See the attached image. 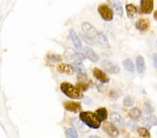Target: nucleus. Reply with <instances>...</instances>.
Here are the masks:
<instances>
[{
    "instance_id": "obj_4",
    "label": "nucleus",
    "mask_w": 157,
    "mask_h": 138,
    "mask_svg": "<svg viewBox=\"0 0 157 138\" xmlns=\"http://www.w3.org/2000/svg\"><path fill=\"white\" fill-rule=\"evenodd\" d=\"M98 11L104 20L111 21L113 19V10L106 4H101L98 6Z\"/></svg>"
},
{
    "instance_id": "obj_29",
    "label": "nucleus",
    "mask_w": 157,
    "mask_h": 138,
    "mask_svg": "<svg viewBox=\"0 0 157 138\" xmlns=\"http://www.w3.org/2000/svg\"><path fill=\"white\" fill-rule=\"evenodd\" d=\"M80 37H81V38L82 40H84V41L85 42V43H87L88 45H92L94 44V40L92 39V38H90V37H89L88 36H87L86 34H85L83 33V32H80Z\"/></svg>"
},
{
    "instance_id": "obj_37",
    "label": "nucleus",
    "mask_w": 157,
    "mask_h": 138,
    "mask_svg": "<svg viewBox=\"0 0 157 138\" xmlns=\"http://www.w3.org/2000/svg\"><path fill=\"white\" fill-rule=\"evenodd\" d=\"M90 138H101V137H98V136H96V135H92L90 136Z\"/></svg>"
},
{
    "instance_id": "obj_31",
    "label": "nucleus",
    "mask_w": 157,
    "mask_h": 138,
    "mask_svg": "<svg viewBox=\"0 0 157 138\" xmlns=\"http://www.w3.org/2000/svg\"><path fill=\"white\" fill-rule=\"evenodd\" d=\"M144 110L147 114H152L154 112V108L149 103H145L144 105Z\"/></svg>"
},
{
    "instance_id": "obj_20",
    "label": "nucleus",
    "mask_w": 157,
    "mask_h": 138,
    "mask_svg": "<svg viewBox=\"0 0 157 138\" xmlns=\"http://www.w3.org/2000/svg\"><path fill=\"white\" fill-rule=\"evenodd\" d=\"M71 125L73 126L74 128H75L76 129L79 130L80 131H86L87 128L85 126V125L82 123V121L80 119L77 118H73L71 119Z\"/></svg>"
},
{
    "instance_id": "obj_19",
    "label": "nucleus",
    "mask_w": 157,
    "mask_h": 138,
    "mask_svg": "<svg viewBox=\"0 0 157 138\" xmlns=\"http://www.w3.org/2000/svg\"><path fill=\"white\" fill-rule=\"evenodd\" d=\"M126 10H127V16L131 19H133L137 15V9L133 4H129L126 6Z\"/></svg>"
},
{
    "instance_id": "obj_17",
    "label": "nucleus",
    "mask_w": 157,
    "mask_h": 138,
    "mask_svg": "<svg viewBox=\"0 0 157 138\" xmlns=\"http://www.w3.org/2000/svg\"><path fill=\"white\" fill-rule=\"evenodd\" d=\"M57 70L58 72L61 73H65L68 75L73 74L74 72V69L73 66L66 64H59L57 67Z\"/></svg>"
},
{
    "instance_id": "obj_11",
    "label": "nucleus",
    "mask_w": 157,
    "mask_h": 138,
    "mask_svg": "<svg viewBox=\"0 0 157 138\" xmlns=\"http://www.w3.org/2000/svg\"><path fill=\"white\" fill-rule=\"evenodd\" d=\"M64 108L68 111L72 112H77L81 110V105L77 102L73 101H65L64 103Z\"/></svg>"
},
{
    "instance_id": "obj_18",
    "label": "nucleus",
    "mask_w": 157,
    "mask_h": 138,
    "mask_svg": "<svg viewBox=\"0 0 157 138\" xmlns=\"http://www.w3.org/2000/svg\"><path fill=\"white\" fill-rule=\"evenodd\" d=\"M136 66L137 71L139 74H142L145 71V59L142 56L139 55L136 57Z\"/></svg>"
},
{
    "instance_id": "obj_32",
    "label": "nucleus",
    "mask_w": 157,
    "mask_h": 138,
    "mask_svg": "<svg viewBox=\"0 0 157 138\" xmlns=\"http://www.w3.org/2000/svg\"><path fill=\"white\" fill-rule=\"evenodd\" d=\"M48 59H49L50 61H53V62H58V61H60L61 60L59 55H54V54L48 55Z\"/></svg>"
},
{
    "instance_id": "obj_25",
    "label": "nucleus",
    "mask_w": 157,
    "mask_h": 138,
    "mask_svg": "<svg viewBox=\"0 0 157 138\" xmlns=\"http://www.w3.org/2000/svg\"><path fill=\"white\" fill-rule=\"evenodd\" d=\"M74 71L80 73V75H86V69H85V66L82 63H77V64H73Z\"/></svg>"
},
{
    "instance_id": "obj_6",
    "label": "nucleus",
    "mask_w": 157,
    "mask_h": 138,
    "mask_svg": "<svg viewBox=\"0 0 157 138\" xmlns=\"http://www.w3.org/2000/svg\"><path fill=\"white\" fill-rule=\"evenodd\" d=\"M101 66L106 72L111 74H117L120 72V68L117 65L110 61L105 60L102 62Z\"/></svg>"
},
{
    "instance_id": "obj_26",
    "label": "nucleus",
    "mask_w": 157,
    "mask_h": 138,
    "mask_svg": "<svg viewBox=\"0 0 157 138\" xmlns=\"http://www.w3.org/2000/svg\"><path fill=\"white\" fill-rule=\"evenodd\" d=\"M65 135L68 138H78V134L74 128H68L66 131Z\"/></svg>"
},
{
    "instance_id": "obj_15",
    "label": "nucleus",
    "mask_w": 157,
    "mask_h": 138,
    "mask_svg": "<svg viewBox=\"0 0 157 138\" xmlns=\"http://www.w3.org/2000/svg\"><path fill=\"white\" fill-rule=\"evenodd\" d=\"M111 119L113 125L117 127H124V119L117 112H113L111 115Z\"/></svg>"
},
{
    "instance_id": "obj_27",
    "label": "nucleus",
    "mask_w": 157,
    "mask_h": 138,
    "mask_svg": "<svg viewBox=\"0 0 157 138\" xmlns=\"http://www.w3.org/2000/svg\"><path fill=\"white\" fill-rule=\"evenodd\" d=\"M137 133L142 137L150 138V133L146 128H139L137 129Z\"/></svg>"
},
{
    "instance_id": "obj_22",
    "label": "nucleus",
    "mask_w": 157,
    "mask_h": 138,
    "mask_svg": "<svg viewBox=\"0 0 157 138\" xmlns=\"http://www.w3.org/2000/svg\"><path fill=\"white\" fill-rule=\"evenodd\" d=\"M110 3H111L112 7L113 8L116 13L119 16H122L124 11H123L122 3L119 1H110Z\"/></svg>"
},
{
    "instance_id": "obj_30",
    "label": "nucleus",
    "mask_w": 157,
    "mask_h": 138,
    "mask_svg": "<svg viewBox=\"0 0 157 138\" xmlns=\"http://www.w3.org/2000/svg\"><path fill=\"white\" fill-rule=\"evenodd\" d=\"M123 104L126 107H132L134 104V101L130 96H127L123 100Z\"/></svg>"
},
{
    "instance_id": "obj_21",
    "label": "nucleus",
    "mask_w": 157,
    "mask_h": 138,
    "mask_svg": "<svg viewBox=\"0 0 157 138\" xmlns=\"http://www.w3.org/2000/svg\"><path fill=\"white\" fill-rule=\"evenodd\" d=\"M96 116L98 121L100 122L105 121L108 117V111H107L106 108H100L97 109L96 111Z\"/></svg>"
},
{
    "instance_id": "obj_2",
    "label": "nucleus",
    "mask_w": 157,
    "mask_h": 138,
    "mask_svg": "<svg viewBox=\"0 0 157 138\" xmlns=\"http://www.w3.org/2000/svg\"><path fill=\"white\" fill-rule=\"evenodd\" d=\"M60 89L66 96L72 99H81L83 94L77 87L69 82H62L60 85Z\"/></svg>"
},
{
    "instance_id": "obj_34",
    "label": "nucleus",
    "mask_w": 157,
    "mask_h": 138,
    "mask_svg": "<svg viewBox=\"0 0 157 138\" xmlns=\"http://www.w3.org/2000/svg\"><path fill=\"white\" fill-rule=\"evenodd\" d=\"M127 127L129 128V129H130L131 131H133L137 128V123L133 121H128L127 123Z\"/></svg>"
},
{
    "instance_id": "obj_16",
    "label": "nucleus",
    "mask_w": 157,
    "mask_h": 138,
    "mask_svg": "<svg viewBox=\"0 0 157 138\" xmlns=\"http://www.w3.org/2000/svg\"><path fill=\"white\" fill-rule=\"evenodd\" d=\"M150 22L148 19L146 18H140L135 23V27L138 30L141 31V32H146L148 30L149 27H150Z\"/></svg>"
},
{
    "instance_id": "obj_38",
    "label": "nucleus",
    "mask_w": 157,
    "mask_h": 138,
    "mask_svg": "<svg viewBox=\"0 0 157 138\" xmlns=\"http://www.w3.org/2000/svg\"><path fill=\"white\" fill-rule=\"evenodd\" d=\"M156 44H157V41H156Z\"/></svg>"
},
{
    "instance_id": "obj_14",
    "label": "nucleus",
    "mask_w": 157,
    "mask_h": 138,
    "mask_svg": "<svg viewBox=\"0 0 157 138\" xmlns=\"http://www.w3.org/2000/svg\"><path fill=\"white\" fill-rule=\"evenodd\" d=\"M84 53H85V57H87L90 61L92 62H97V61L99 60V57L97 55V54L94 51V50L92 48H90L89 46H85L83 48Z\"/></svg>"
},
{
    "instance_id": "obj_8",
    "label": "nucleus",
    "mask_w": 157,
    "mask_h": 138,
    "mask_svg": "<svg viewBox=\"0 0 157 138\" xmlns=\"http://www.w3.org/2000/svg\"><path fill=\"white\" fill-rule=\"evenodd\" d=\"M94 43L98 45L99 46L102 47V48H110V44L108 40V38H106V36L103 34L102 32H98V34L94 38Z\"/></svg>"
},
{
    "instance_id": "obj_33",
    "label": "nucleus",
    "mask_w": 157,
    "mask_h": 138,
    "mask_svg": "<svg viewBox=\"0 0 157 138\" xmlns=\"http://www.w3.org/2000/svg\"><path fill=\"white\" fill-rule=\"evenodd\" d=\"M76 87L79 89L80 91H86L89 87V84L85 83V82H79L76 85Z\"/></svg>"
},
{
    "instance_id": "obj_10",
    "label": "nucleus",
    "mask_w": 157,
    "mask_h": 138,
    "mask_svg": "<svg viewBox=\"0 0 157 138\" xmlns=\"http://www.w3.org/2000/svg\"><path fill=\"white\" fill-rule=\"evenodd\" d=\"M92 73H93L94 77H96L98 80L103 82V83H108L109 82L110 79L108 77V76L99 69L94 68L93 69V71H92Z\"/></svg>"
},
{
    "instance_id": "obj_23",
    "label": "nucleus",
    "mask_w": 157,
    "mask_h": 138,
    "mask_svg": "<svg viewBox=\"0 0 157 138\" xmlns=\"http://www.w3.org/2000/svg\"><path fill=\"white\" fill-rule=\"evenodd\" d=\"M129 116L133 120H137L141 116V111L137 108H133L129 111Z\"/></svg>"
},
{
    "instance_id": "obj_5",
    "label": "nucleus",
    "mask_w": 157,
    "mask_h": 138,
    "mask_svg": "<svg viewBox=\"0 0 157 138\" xmlns=\"http://www.w3.org/2000/svg\"><path fill=\"white\" fill-rule=\"evenodd\" d=\"M102 128L110 137L113 138L117 137L119 135V132L117 128L115 125L110 122H105L102 126Z\"/></svg>"
},
{
    "instance_id": "obj_9",
    "label": "nucleus",
    "mask_w": 157,
    "mask_h": 138,
    "mask_svg": "<svg viewBox=\"0 0 157 138\" xmlns=\"http://www.w3.org/2000/svg\"><path fill=\"white\" fill-rule=\"evenodd\" d=\"M154 1L151 0H142L140 2V12L143 14H150L153 10Z\"/></svg>"
},
{
    "instance_id": "obj_35",
    "label": "nucleus",
    "mask_w": 157,
    "mask_h": 138,
    "mask_svg": "<svg viewBox=\"0 0 157 138\" xmlns=\"http://www.w3.org/2000/svg\"><path fill=\"white\" fill-rule=\"evenodd\" d=\"M153 61H154V66L155 69H157V53H155V54L154 55Z\"/></svg>"
},
{
    "instance_id": "obj_1",
    "label": "nucleus",
    "mask_w": 157,
    "mask_h": 138,
    "mask_svg": "<svg viewBox=\"0 0 157 138\" xmlns=\"http://www.w3.org/2000/svg\"><path fill=\"white\" fill-rule=\"evenodd\" d=\"M80 119L85 126L89 128L97 129L101 126V122L98 121L96 114L92 112H82L80 114Z\"/></svg>"
},
{
    "instance_id": "obj_7",
    "label": "nucleus",
    "mask_w": 157,
    "mask_h": 138,
    "mask_svg": "<svg viewBox=\"0 0 157 138\" xmlns=\"http://www.w3.org/2000/svg\"><path fill=\"white\" fill-rule=\"evenodd\" d=\"M82 31H83V33L87 36H88L89 37H90V38H92L93 40L98 32L93 25L87 22L82 23Z\"/></svg>"
},
{
    "instance_id": "obj_24",
    "label": "nucleus",
    "mask_w": 157,
    "mask_h": 138,
    "mask_svg": "<svg viewBox=\"0 0 157 138\" xmlns=\"http://www.w3.org/2000/svg\"><path fill=\"white\" fill-rule=\"evenodd\" d=\"M123 65L126 70L130 72H133L135 71V66H134L133 61L130 59H127L123 61Z\"/></svg>"
},
{
    "instance_id": "obj_36",
    "label": "nucleus",
    "mask_w": 157,
    "mask_h": 138,
    "mask_svg": "<svg viewBox=\"0 0 157 138\" xmlns=\"http://www.w3.org/2000/svg\"><path fill=\"white\" fill-rule=\"evenodd\" d=\"M154 18L155 20H157V11H156L154 13Z\"/></svg>"
},
{
    "instance_id": "obj_13",
    "label": "nucleus",
    "mask_w": 157,
    "mask_h": 138,
    "mask_svg": "<svg viewBox=\"0 0 157 138\" xmlns=\"http://www.w3.org/2000/svg\"><path fill=\"white\" fill-rule=\"evenodd\" d=\"M142 123L147 129H151L153 126H157V118L154 115L150 114L142 120Z\"/></svg>"
},
{
    "instance_id": "obj_3",
    "label": "nucleus",
    "mask_w": 157,
    "mask_h": 138,
    "mask_svg": "<svg viewBox=\"0 0 157 138\" xmlns=\"http://www.w3.org/2000/svg\"><path fill=\"white\" fill-rule=\"evenodd\" d=\"M64 56L65 59L73 64L82 63L85 59V56L82 53L76 52L72 48H68L64 51Z\"/></svg>"
},
{
    "instance_id": "obj_12",
    "label": "nucleus",
    "mask_w": 157,
    "mask_h": 138,
    "mask_svg": "<svg viewBox=\"0 0 157 138\" xmlns=\"http://www.w3.org/2000/svg\"><path fill=\"white\" fill-rule=\"evenodd\" d=\"M69 34H70L71 40H72L73 43L76 50H78V51H81L82 49V42L80 40V38H79V36L76 34V32L73 30H70V31H69Z\"/></svg>"
},
{
    "instance_id": "obj_28",
    "label": "nucleus",
    "mask_w": 157,
    "mask_h": 138,
    "mask_svg": "<svg viewBox=\"0 0 157 138\" xmlns=\"http://www.w3.org/2000/svg\"><path fill=\"white\" fill-rule=\"evenodd\" d=\"M122 95V92L119 89H113L110 93V97L113 100H117Z\"/></svg>"
}]
</instances>
